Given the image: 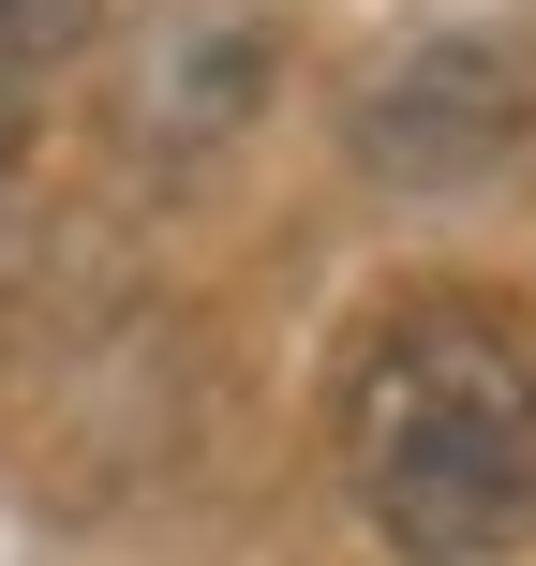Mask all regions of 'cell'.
Wrapping results in <instances>:
<instances>
[{"label": "cell", "mask_w": 536, "mask_h": 566, "mask_svg": "<svg viewBox=\"0 0 536 566\" xmlns=\"http://www.w3.org/2000/svg\"><path fill=\"white\" fill-rule=\"evenodd\" d=\"M90 45V0H0V75H30V60H75Z\"/></svg>", "instance_id": "3957f363"}, {"label": "cell", "mask_w": 536, "mask_h": 566, "mask_svg": "<svg viewBox=\"0 0 536 566\" xmlns=\"http://www.w3.org/2000/svg\"><path fill=\"white\" fill-rule=\"evenodd\" d=\"M358 507L402 566H492L536 537V358L492 313H402L343 402Z\"/></svg>", "instance_id": "6da1fadb"}, {"label": "cell", "mask_w": 536, "mask_h": 566, "mask_svg": "<svg viewBox=\"0 0 536 566\" xmlns=\"http://www.w3.org/2000/svg\"><path fill=\"white\" fill-rule=\"evenodd\" d=\"M343 149H358L388 195H462V179L522 165L536 149V45L522 30H402L343 75Z\"/></svg>", "instance_id": "7a4b0ae2"}]
</instances>
